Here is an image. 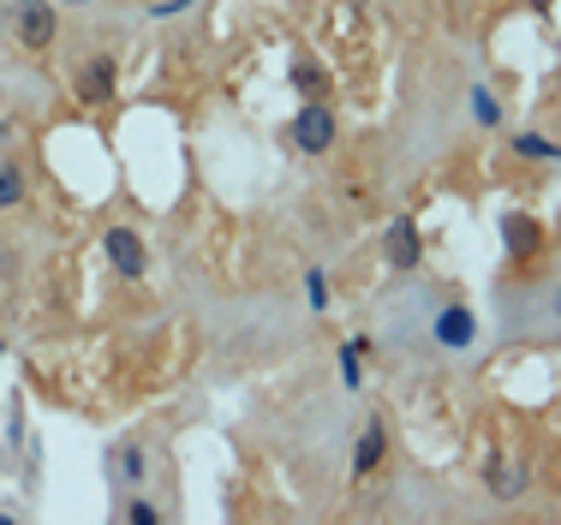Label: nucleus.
I'll list each match as a JSON object with an SVG mask.
<instances>
[{
	"label": "nucleus",
	"instance_id": "18",
	"mask_svg": "<svg viewBox=\"0 0 561 525\" xmlns=\"http://www.w3.org/2000/svg\"><path fill=\"white\" fill-rule=\"evenodd\" d=\"M305 287H311V311H329V275H323V269H311Z\"/></svg>",
	"mask_w": 561,
	"mask_h": 525
},
{
	"label": "nucleus",
	"instance_id": "5",
	"mask_svg": "<svg viewBox=\"0 0 561 525\" xmlns=\"http://www.w3.org/2000/svg\"><path fill=\"white\" fill-rule=\"evenodd\" d=\"M102 258H108V269L126 275V281H138L150 269V251H144V239H138L132 227H108V234H102Z\"/></svg>",
	"mask_w": 561,
	"mask_h": 525
},
{
	"label": "nucleus",
	"instance_id": "7",
	"mask_svg": "<svg viewBox=\"0 0 561 525\" xmlns=\"http://www.w3.org/2000/svg\"><path fill=\"white\" fill-rule=\"evenodd\" d=\"M502 246H508V258L514 263H532L544 251V227H538V215H526V210H508L502 215Z\"/></svg>",
	"mask_w": 561,
	"mask_h": 525
},
{
	"label": "nucleus",
	"instance_id": "10",
	"mask_svg": "<svg viewBox=\"0 0 561 525\" xmlns=\"http://www.w3.org/2000/svg\"><path fill=\"white\" fill-rule=\"evenodd\" d=\"M114 79H120V72H114V60L96 55L91 67L79 72V102H84V108H102V102L114 96Z\"/></svg>",
	"mask_w": 561,
	"mask_h": 525
},
{
	"label": "nucleus",
	"instance_id": "19",
	"mask_svg": "<svg viewBox=\"0 0 561 525\" xmlns=\"http://www.w3.org/2000/svg\"><path fill=\"white\" fill-rule=\"evenodd\" d=\"M532 7H538V19H556V7H550V0H532Z\"/></svg>",
	"mask_w": 561,
	"mask_h": 525
},
{
	"label": "nucleus",
	"instance_id": "3",
	"mask_svg": "<svg viewBox=\"0 0 561 525\" xmlns=\"http://www.w3.org/2000/svg\"><path fill=\"white\" fill-rule=\"evenodd\" d=\"M430 341H437L442 353H472L478 347V317H472V305L442 299L437 311H430Z\"/></svg>",
	"mask_w": 561,
	"mask_h": 525
},
{
	"label": "nucleus",
	"instance_id": "9",
	"mask_svg": "<svg viewBox=\"0 0 561 525\" xmlns=\"http://www.w3.org/2000/svg\"><path fill=\"white\" fill-rule=\"evenodd\" d=\"M382 454H389V425L371 418V425L359 430V448H353V478H371V472L382 466Z\"/></svg>",
	"mask_w": 561,
	"mask_h": 525
},
{
	"label": "nucleus",
	"instance_id": "4",
	"mask_svg": "<svg viewBox=\"0 0 561 525\" xmlns=\"http://www.w3.org/2000/svg\"><path fill=\"white\" fill-rule=\"evenodd\" d=\"M484 490H490V502H520L532 490V466L514 454H490L484 460Z\"/></svg>",
	"mask_w": 561,
	"mask_h": 525
},
{
	"label": "nucleus",
	"instance_id": "11",
	"mask_svg": "<svg viewBox=\"0 0 561 525\" xmlns=\"http://www.w3.org/2000/svg\"><path fill=\"white\" fill-rule=\"evenodd\" d=\"M508 150H514L520 162H544V168H556V162H561V144H556V138H544V132H514V138H508Z\"/></svg>",
	"mask_w": 561,
	"mask_h": 525
},
{
	"label": "nucleus",
	"instance_id": "2",
	"mask_svg": "<svg viewBox=\"0 0 561 525\" xmlns=\"http://www.w3.org/2000/svg\"><path fill=\"white\" fill-rule=\"evenodd\" d=\"M55 31H60L55 0H12V36H19L31 55H48V48H55Z\"/></svg>",
	"mask_w": 561,
	"mask_h": 525
},
{
	"label": "nucleus",
	"instance_id": "6",
	"mask_svg": "<svg viewBox=\"0 0 561 525\" xmlns=\"http://www.w3.org/2000/svg\"><path fill=\"white\" fill-rule=\"evenodd\" d=\"M382 258H389V269H401V275L425 263V239H418L413 215H394L389 222V234H382Z\"/></svg>",
	"mask_w": 561,
	"mask_h": 525
},
{
	"label": "nucleus",
	"instance_id": "14",
	"mask_svg": "<svg viewBox=\"0 0 561 525\" xmlns=\"http://www.w3.org/2000/svg\"><path fill=\"white\" fill-rule=\"evenodd\" d=\"M377 341H347V347H341V377H347V389H359L365 382V353H371Z\"/></svg>",
	"mask_w": 561,
	"mask_h": 525
},
{
	"label": "nucleus",
	"instance_id": "1",
	"mask_svg": "<svg viewBox=\"0 0 561 525\" xmlns=\"http://www.w3.org/2000/svg\"><path fill=\"white\" fill-rule=\"evenodd\" d=\"M287 138H293L299 156H329L335 138H341V120H335V108H329V96H305L299 114H293V126H287Z\"/></svg>",
	"mask_w": 561,
	"mask_h": 525
},
{
	"label": "nucleus",
	"instance_id": "15",
	"mask_svg": "<svg viewBox=\"0 0 561 525\" xmlns=\"http://www.w3.org/2000/svg\"><path fill=\"white\" fill-rule=\"evenodd\" d=\"M24 203V174L12 162H0V210H19Z\"/></svg>",
	"mask_w": 561,
	"mask_h": 525
},
{
	"label": "nucleus",
	"instance_id": "17",
	"mask_svg": "<svg viewBox=\"0 0 561 525\" xmlns=\"http://www.w3.org/2000/svg\"><path fill=\"white\" fill-rule=\"evenodd\" d=\"M538 329H561V281H556V287H544V299H538Z\"/></svg>",
	"mask_w": 561,
	"mask_h": 525
},
{
	"label": "nucleus",
	"instance_id": "20",
	"mask_svg": "<svg viewBox=\"0 0 561 525\" xmlns=\"http://www.w3.org/2000/svg\"><path fill=\"white\" fill-rule=\"evenodd\" d=\"M60 7H91V0H60Z\"/></svg>",
	"mask_w": 561,
	"mask_h": 525
},
{
	"label": "nucleus",
	"instance_id": "16",
	"mask_svg": "<svg viewBox=\"0 0 561 525\" xmlns=\"http://www.w3.org/2000/svg\"><path fill=\"white\" fill-rule=\"evenodd\" d=\"M120 520H132V525H162V508L144 502V496H126V502H120Z\"/></svg>",
	"mask_w": 561,
	"mask_h": 525
},
{
	"label": "nucleus",
	"instance_id": "12",
	"mask_svg": "<svg viewBox=\"0 0 561 525\" xmlns=\"http://www.w3.org/2000/svg\"><path fill=\"white\" fill-rule=\"evenodd\" d=\"M293 90H299V96H329V72L317 67L311 55H299L293 60Z\"/></svg>",
	"mask_w": 561,
	"mask_h": 525
},
{
	"label": "nucleus",
	"instance_id": "13",
	"mask_svg": "<svg viewBox=\"0 0 561 525\" xmlns=\"http://www.w3.org/2000/svg\"><path fill=\"white\" fill-rule=\"evenodd\" d=\"M472 120H478V126H490V132L502 126V96H496L490 84H478V90H472Z\"/></svg>",
	"mask_w": 561,
	"mask_h": 525
},
{
	"label": "nucleus",
	"instance_id": "8",
	"mask_svg": "<svg viewBox=\"0 0 561 525\" xmlns=\"http://www.w3.org/2000/svg\"><path fill=\"white\" fill-rule=\"evenodd\" d=\"M108 484H114V490H138V484H144V448H138V442H114L108 448Z\"/></svg>",
	"mask_w": 561,
	"mask_h": 525
}]
</instances>
